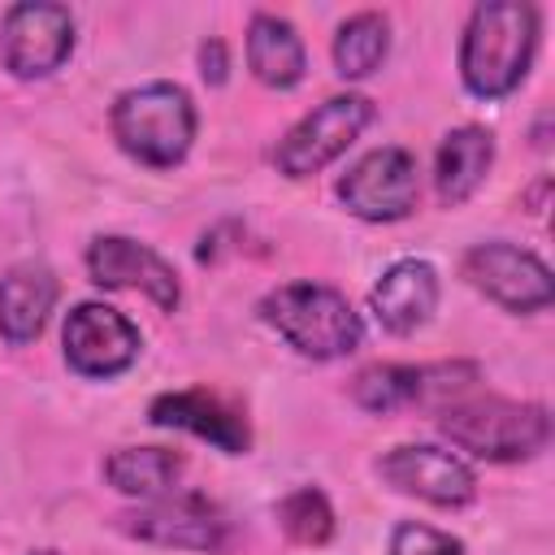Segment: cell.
<instances>
[{"mask_svg": "<svg viewBox=\"0 0 555 555\" xmlns=\"http://www.w3.org/2000/svg\"><path fill=\"white\" fill-rule=\"evenodd\" d=\"M538 48V9L520 0H486L473 9L460 43V78L481 100H503L529 74Z\"/></svg>", "mask_w": 555, "mask_h": 555, "instance_id": "1", "label": "cell"}, {"mask_svg": "<svg viewBox=\"0 0 555 555\" xmlns=\"http://www.w3.org/2000/svg\"><path fill=\"white\" fill-rule=\"evenodd\" d=\"M108 121L121 152L152 169L178 165L195 139V104L173 82H147L121 91Z\"/></svg>", "mask_w": 555, "mask_h": 555, "instance_id": "2", "label": "cell"}, {"mask_svg": "<svg viewBox=\"0 0 555 555\" xmlns=\"http://www.w3.org/2000/svg\"><path fill=\"white\" fill-rule=\"evenodd\" d=\"M260 317L299 356H312V360L347 356L364 338L360 312L347 304V295H338L334 286H321V282H291V286L269 291L260 299Z\"/></svg>", "mask_w": 555, "mask_h": 555, "instance_id": "3", "label": "cell"}, {"mask_svg": "<svg viewBox=\"0 0 555 555\" xmlns=\"http://www.w3.org/2000/svg\"><path fill=\"white\" fill-rule=\"evenodd\" d=\"M438 429L477 460H529L551 442V416L542 403L464 399L447 403Z\"/></svg>", "mask_w": 555, "mask_h": 555, "instance_id": "4", "label": "cell"}, {"mask_svg": "<svg viewBox=\"0 0 555 555\" xmlns=\"http://www.w3.org/2000/svg\"><path fill=\"white\" fill-rule=\"evenodd\" d=\"M373 121V104L364 95H330L325 104H317L299 126L286 130V139L278 143V169L286 178H308L321 173L330 160H338L360 130Z\"/></svg>", "mask_w": 555, "mask_h": 555, "instance_id": "5", "label": "cell"}, {"mask_svg": "<svg viewBox=\"0 0 555 555\" xmlns=\"http://www.w3.org/2000/svg\"><path fill=\"white\" fill-rule=\"evenodd\" d=\"M74 52V17L65 4L26 0L0 22V61L13 78H43Z\"/></svg>", "mask_w": 555, "mask_h": 555, "instance_id": "6", "label": "cell"}, {"mask_svg": "<svg viewBox=\"0 0 555 555\" xmlns=\"http://www.w3.org/2000/svg\"><path fill=\"white\" fill-rule=\"evenodd\" d=\"M464 278L486 295L494 299L499 308L507 312H538L555 299V282H551V269L525 251V247H512L503 238L494 243H477L464 251Z\"/></svg>", "mask_w": 555, "mask_h": 555, "instance_id": "7", "label": "cell"}, {"mask_svg": "<svg viewBox=\"0 0 555 555\" xmlns=\"http://www.w3.org/2000/svg\"><path fill=\"white\" fill-rule=\"evenodd\" d=\"M338 199L360 221H399L416 208V160L403 147H373L360 156L343 182Z\"/></svg>", "mask_w": 555, "mask_h": 555, "instance_id": "8", "label": "cell"}, {"mask_svg": "<svg viewBox=\"0 0 555 555\" xmlns=\"http://www.w3.org/2000/svg\"><path fill=\"white\" fill-rule=\"evenodd\" d=\"M65 360L82 377H117L139 356V330L108 304H78L61 330Z\"/></svg>", "mask_w": 555, "mask_h": 555, "instance_id": "9", "label": "cell"}, {"mask_svg": "<svg viewBox=\"0 0 555 555\" xmlns=\"http://www.w3.org/2000/svg\"><path fill=\"white\" fill-rule=\"evenodd\" d=\"M130 538L173 551H217L225 538L221 512L204 494H160L117 520Z\"/></svg>", "mask_w": 555, "mask_h": 555, "instance_id": "10", "label": "cell"}, {"mask_svg": "<svg viewBox=\"0 0 555 555\" xmlns=\"http://www.w3.org/2000/svg\"><path fill=\"white\" fill-rule=\"evenodd\" d=\"M377 473L395 490L416 494V499H425L434 507H464L477 494L473 468L460 455L438 451V447H425V442H408V447L386 451L382 464H377Z\"/></svg>", "mask_w": 555, "mask_h": 555, "instance_id": "11", "label": "cell"}, {"mask_svg": "<svg viewBox=\"0 0 555 555\" xmlns=\"http://www.w3.org/2000/svg\"><path fill=\"white\" fill-rule=\"evenodd\" d=\"M87 273L95 286H108V291H143L165 312H173L182 299L173 264H165L152 247L121 234H100L87 247Z\"/></svg>", "mask_w": 555, "mask_h": 555, "instance_id": "12", "label": "cell"}, {"mask_svg": "<svg viewBox=\"0 0 555 555\" xmlns=\"http://www.w3.org/2000/svg\"><path fill=\"white\" fill-rule=\"evenodd\" d=\"M369 308L386 334H416L438 308V273L429 260H395L369 291Z\"/></svg>", "mask_w": 555, "mask_h": 555, "instance_id": "13", "label": "cell"}, {"mask_svg": "<svg viewBox=\"0 0 555 555\" xmlns=\"http://www.w3.org/2000/svg\"><path fill=\"white\" fill-rule=\"evenodd\" d=\"M147 416H152V425L186 429V434L212 442V447L225 451V455H243L247 442H251L247 421H243L230 403H221L217 395H208V390H169V395L152 399Z\"/></svg>", "mask_w": 555, "mask_h": 555, "instance_id": "14", "label": "cell"}, {"mask_svg": "<svg viewBox=\"0 0 555 555\" xmlns=\"http://www.w3.org/2000/svg\"><path fill=\"white\" fill-rule=\"evenodd\" d=\"M56 304V278L43 264H17L0 278V338L26 347L39 338Z\"/></svg>", "mask_w": 555, "mask_h": 555, "instance_id": "15", "label": "cell"}, {"mask_svg": "<svg viewBox=\"0 0 555 555\" xmlns=\"http://www.w3.org/2000/svg\"><path fill=\"white\" fill-rule=\"evenodd\" d=\"M494 165V139L481 126H455L442 143H438V165H434V182H438V199L442 204H464L481 178Z\"/></svg>", "mask_w": 555, "mask_h": 555, "instance_id": "16", "label": "cell"}, {"mask_svg": "<svg viewBox=\"0 0 555 555\" xmlns=\"http://www.w3.org/2000/svg\"><path fill=\"white\" fill-rule=\"evenodd\" d=\"M247 65L264 87L286 91L304 78L308 52H304V39L295 35V26L286 17L256 13L251 26H247Z\"/></svg>", "mask_w": 555, "mask_h": 555, "instance_id": "17", "label": "cell"}, {"mask_svg": "<svg viewBox=\"0 0 555 555\" xmlns=\"http://www.w3.org/2000/svg\"><path fill=\"white\" fill-rule=\"evenodd\" d=\"M182 473V460L165 447H121L104 460V477L113 490L130 494V499H160L173 490Z\"/></svg>", "mask_w": 555, "mask_h": 555, "instance_id": "18", "label": "cell"}, {"mask_svg": "<svg viewBox=\"0 0 555 555\" xmlns=\"http://www.w3.org/2000/svg\"><path fill=\"white\" fill-rule=\"evenodd\" d=\"M390 48V26L382 13H356L334 35V65L343 78H369Z\"/></svg>", "mask_w": 555, "mask_h": 555, "instance_id": "19", "label": "cell"}, {"mask_svg": "<svg viewBox=\"0 0 555 555\" xmlns=\"http://www.w3.org/2000/svg\"><path fill=\"white\" fill-rule=\"evenodd\" d=\"M351 399L364 412H399L408 403H421V369L412 364H373L356 377Z\"/></svg>", "mask_w": 555, "mask_h": 555, "instance_id": "20", "label": "cell"}, {"mask_svg": "<svg viewBox=\"0 0 555 555\" xmlns=\"http://www.w3.org/2000/svg\"><path fill=\"white\" fill-rule=\"evenodd\" d=\"M278 520H282V529H286L299 546H321V542H330V533H334L330 499H325L317 486L291 490V494L278 503Z\"/></svg>", "mask_w": 555, "mask_h": 555, "instance_id": "21", "label": "cell"}, {"mask_svg": "<svg viewBox=\"0 0 555 555\" xmlns=\"http://www.w3.org/2000/svg\"><path fill=\"white\" fill-rule=\"evenodd\" d=\"M390 555H464V542L442 533V529H434V525L403 520L390 533Z\"/></svg>", "mask_w": 555, "mask_h": 555, "instance_id": "22", "label": "cell"}, {"mask_svg": "<svg viewBox=\"0 0 555 555\" xmlns=\"http://www.w3.org/2000/svg\"><path fill=\"white\" fill-rule=\"evenodd\" d=\"M199 65H204V78L217 87V82H225V43L221 39H208L204 48H199Z\"/></svg>", "mask_w": 555, "mask_h": 555, "instance_id": "23", "label": "cell"}, {"mask_svg": "<svg viewBox=\"0 0 555 555\" xmlns=\"http://www.w3.org/2000/svg\"><path fill=\"white\" fill-rule=\"evenodd\" d=\"M35 555H56V551H35Z\"/></svg>", "mask_w": 555, "mask_h": 555, "instance_id": "24", "label": "cell"}]
</instances>
